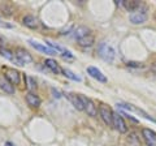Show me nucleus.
<instances>
[{
    "label": "nucleus",
    "mask_w": 156,
    "mask_h": 146,
    "mask_svg": "<svg viewBox=\"0 0 156 146\" xmlns=\"http://www.w3.org/2000/svg\"><path fill=\"white\" fill-rule=\"evenodd\" d=\"M98 55L107 63H113L115 60V50L107 42H101L98 46Z\"/></svg>",
    "instance_id": "nucleus-1"
},
{
    "label": "nucleus",
    "mask_w": 156,
    "mask_h": 146,
    "mask_svg": "<svg viewBox=\"0 0 156 146\" xmlns=\"http://www.w3.org/2000/svg\"><path fill=\"white\" fill-rule=\"evenodd\" d=\"M148 18V14L146 12V8H143V5L139 9H136L135 12L130 13V22L134 24V25H140V24H144Z\"/></svg>",
    "instance_id": "nucleus-2"
},
{
    "label": "nucleus",
    "mask_w": 156,
    "mask_h": 146,
    "mask_svg": "<svg viewBox=\"0 0 156 146\" xmlns=\"http://www.w3.org/2000/svg\"><path fill=\"white\" fill-rule=\"evenodd\" d=\"M81 99L83 102V111L85 112L89 116H96L98 112H99V108H98V106L94 103V102L82 94H81Z\"/></svg>",
    "instance_id": "nucleus-3"
},
{
    "label": "nucleus",
    "mask_w": 156,
    "mask_h": 146,
    "mask_svg": "<svg viewBox=\"0 0 156 146\" xmlns=\"http://www.w3.org/2000/svg\"><path fill=\"white\" fill-rule=\"evenodd\" d=\"M99 115H100L101 120H103L107 125L113 124V111H112L107 104L99 106Z\"/></svg>",
    "instance_id": "nucleus-4"
},
{
    "label": "nucleus",
    "mask_w": 156,
    "mask_h": 146,
    "mask_svg": "<svg viewBox=\"0 0 156 146\" xmlns=\"http://www.w3.org/2000/svg\"><path fill=\"white\" fill-rule=\"evenodd\" d=\"M112 126H115V129L120 133L128 132V126H126L125 120L119 112H113V124H112Z\"/></svg>",
    "instance_id": "nucleus-5"
},
{
    "label": "nucleus",
    "mask_w": 156,
    "mask_h": 146,
    "mask_svg": "<svg viewBox=\"0 0 156 146\" xmlns=\"http://www.w3.org/2000/svg\"><path fill=\"white\" fill-rule=\"evenodd\" d=\"M14 55H16V57L22 63L23 65L33 63V57H31V55L29 53V51L25 50V48H16V51H14Z\"/></svg>",
    "instance_id": "nucleus-6"
},
{
    "label": "nucleus",
    "mask_w": 156,
    "mask_h": 146,
    "mask_svg": "<svg viewBox=\"0 0 156 146\" xmlns=\"http://www.w3.org/2000/svg\"><path fill=\"white\" fill-rule=\"evenodd\" d=\"M65 97L69 99L70 103L74 106V108L78 111H83V102L81 99V94H74V93H65Z\"/></svg>",
    "instance_id": "nucleus-7"
},
{
    "label": "nucleus",
    "mask_w": 156,
    "mask_h": 146,
    "mask_svg": "<svg viewBox=\"0 0 156 146\" xmlns=\"http://www.w3.org/2000/svg\"><path fill=\"white\" fill-rule=\"evenodd\" d=\"M142 136H143V140H144V142L147 144V146H156V132H154L152 129L143 128Z\"/></svg>",
    "instance_id": "nucleus-8"
},
{
    "label": "nucleus",
    "mask_w": 156,
    "mask_h": 146,
    "mask_svg": "<svg viewBox=\"0 0 156 146\" xmlns=\"http://www.w3.org/2000/svg\"><path fill=\"white\" fill-rule=\"evenodd\" d=\"M87 73L92 77V78H95L96 81H99V82H103V84H105L107 82V77L103 75V72L99 71L98 68L95 67H87Z\"/></svg>",
    "instance_id": "nucleus-9"
},
{
    "label": "nucleus",
    "mask_w": 156,
    "mask_h": 146,
    "mask_svg": "<svg viewBox=\"0 0 156 146\" xmlns=\"http://www.w3.org/2000/svg\"><path fill=\"white\" fill-rule=\"evenodd\" d=\"M4 77L11 82L12 85H18L20 84V73L16 69H11V68H7L5 73H4Z\"/></svg>",
    "instance_id": "nucleus-10"
},
{
    "label": "nucleus",
    "mask_w": 156,
    "mask_h": 146,
    "mask_svg": "<svg viewBox=\"0 0 156 146\" xmlns=\"http://www.w3.org/2000/svg\"><path fill=\"white\" fill-rule=\"evenodd\" d=\"M29 43H30V46L31 47H34L37 51H39V52H43V53H47V55H56V51H53V50H51L48 46H46V45H43V43H38V42H35V41H29Z\"/></svg>",
    "instance_id": "nucleus-11"
},
{
    "label": "nucleus",
    "mask_w": 156,
    "mask_h": 146,
    "mask_svg": "<svg viewBox=\"0 0 156 146\" xmlns=\"http://www.w3.org/2000/svg\"><path fill=\"white\" fill-rule=\"evenodd\" d=\"M72 33H73V37H74L77 41H80V39H82V38H85L86 35H89V34H91L90 29L87 27V26H83V25H81V26L76 27Z\"/></svg>",
    "instance_id": "nucleus-12"
},
{
    "label": "nucleus",
    "mask_w": 156,
    "mask_h": 146,
    "mask_svg": "<svg viewBox=\"0 0 156 146\" xmlns=\"http://www.w3.org/2000/svg\"><path fill=\"white\" fill-rule=\"evenodd\" d=\"M26 103L31 107V108H38L39 106H41V98L38 97V94L35 93H27L26 97Z\"/></svg>",
    "instance_id": "nucleus-13"
},
{
    "label": "nucleus",
    "mask_w": 156,
    "mask_h": 146,
    "mask_svg": "<svg viewBox=\"0 0 156 146\" xmlns=\"http://www.w3.org/2000/svg\"><path fill=\"white\" fill-rule=\"evenodd\" d=\"M122 7L126 9V11H129V12H135L136 9H139L140 7H142V3L138 2V0H133V2H129V0H124L122 3Z\"/></svg>",
    "instance_id": "nucleus-14"
},
{
    "label": "nucleus",
    "mask_w": 156,
    "mask_h": 146,
    "mask_svg": "<svg viewBox=\"0 0 156 146\" xmlns=\"http://www.w3.org/2000/svg\"><path fill=\"white\" fill-rule=\"evenodd\" d=\"M22 24L29 29H37L39 25V21H38L37 17L31 16V14H27V16H25L22 18Z\"/></svg>",
    "instance_id": "nucleus-15"
},
{
    "label": "nucleus",
    "mask_w": 156,
    "mask_h": 146,
    "mask_svg": "<svg viewBox=\"0 0 156 146\" xmlns=\"http://www.w3.org/2000/svg\"><path fill=\"white\" fill-rule=\"evenodd\" d=\"M0 89H2L4 93L9 94V95H12V94L14 93V87H13V85L5 78V77H0Z\"/></svg>",
    "instance_id": "nucleus-16"
},
{
    "label": "nucleus",
    "mask_w": 156,
    "mask_h": 146,
    "mask_svg": "<svg viewBox=\"0 0 156 146\" xmlns=\"http://www.w3.org/2000/svg\"><path fill=\"white\" fill-rule=\"evenodd\" d=\"M0 55H2L3 57H5V59H8V60H11V61H13V63H16L17 65H23L22 63L16 57V55H14L12 51L7 50V48H3V47L0 48Z\"/></svg>",
    "instance_id": "nucleus-17"
},
{
    "label": "nucleus",
    "mask_w": 156,
    "mask_h": 146,
    "mask_svg": "<svg viewBox=\"0 0 156 146\" xmlns=\"http://www.w3.org/2000/svg\"><path fill=\"white\" fill-rule=\"evenodd\" d=\"M44 65H46L51 72L55 73V75H58V73H61V71H62V68L57 64L56 60H53V59H46V60H44Z\"/></svg>",
    "instance_id": "nucleus-18"
},
{
    "label": "nucleus",
    "mask_w": 156,
    "mask_h": 146,
    "mask_svg": "<svg viewBox=\"0 0 156 146\" xmlns=\"http://www.w3.org/2000/svg\"><path fill=\"white\" fill-rule=\"evenodd\" d=\"M78 42V45H80L81 47H90L94 45V42H95V38L92 34H89V35H86L85 38H82V39L80 41H77Z\"/></svg>",
    "instance_id": "nucleus-19"
},
{
    "label": "nucleus",
    "mask_w": 156,
    "mask_h": 146,
    "mask_svg": "<svg viewBox=\"0 0 156 146\" xmlns=\"http://www.w3.org/2000/svg\"><path fill=\"white\" fill-rule=\"evenodd\" d=\"M25 81H26V89H27V91H29V93H34V91L37 90V87H38L37 81L34 80L33 77H30V76H26Z\"/></svg>",
    "instance_id": "nucleus-20"
},
{
    "label": "nucleus",
    "mask_w": 156,
    "mask_h": 146,
    "mask_svg": "<svg viewBox=\"0 0 156 146\" xmlns=\"http://www.w3.org/2000/svg\"><path fill=\"white\" fill-rule=\"evenodd\" d=\"M61 73H62V75H64L65 77H68V78H70V80H73V81H78V82H80V81L82 80L80 76H77L76 73H73V72L69 71V69H65V68H62Z\"/></svg>",
    "instance_id": "nucleus-21"
},
{
    "label": "nucleus",
    "mask_w": 156,
    "mask_h": 146,
    "mask_svg": "<svg viewBox=\"0 0 156 146\" xmlns=\"http://www.w3.org/2000/svg\"><path fill=\"white\" fill-rule=\"evenodd\" d=\"M46 46H48L51 48V50H53V51H58V52H61L62 53V51H64V48H61L58 45H56V43H53V42H51V41H46Z\"/></svg>",
    "instance_id": "nucleus-22"
},
{
    "label": "nucleus",
    "mask_w": 156,
    "mask_h": 146,
    "mask_svg": "<svg viewBox=\"0 0 156 146\" xmlns=\"http://www.w3.org/2000/svg\"><path fill=\"white\" fill-rule=\"evenodd\" d=\"M60 55L64 57V59H74V56H73V53L70 52V51H66V50H64L62 51V53H60Z\"/></svg>",
    "instance_id": "nucleus-23"
},
{
    "label": "nucleus",
    "mask_w": 156,
    "mask_h": 146,
    "mask_svg": "<svg viewBox=\"0 0 156 146\" xmlns=\"http://www.w3.org/2000/svg\"><path fill=\"white\" fill-rule=\"evenodd\" d=\"M128 67H134V68H143L142 63H135V61H129Z\"/></svg>",
    "instance_id": "nucleus-24"
},
{
    "label": "nucleus",
    "mask_w": 156,
    "mask_h": 146,
    "mask_svg": "<svg viewBox=\"0 0 156 146\" xmlns=\"http://www.w3.org/2000/svg\"><path fill=\"white\" fill-rule=\"evenodd\" d=\"M52 93L55 94V97H56V98H60V97H61L60 91H56V89H52Z\"/></svg>",
    "instance_id": "nucleus-25"
},
{
    "label": "nucleus",
    "mask_w": 156,
    "mask_h": 146,
    "mask_svg": "<svg viewBox=\"0 0 156 146\" xmlns=\"http://www.w3.org/2000/svg\"><path fill=\"white\" fill-rule=\"evenodd\" d=\"M151 71H152L155 75H156V61H154L152 63V65H151Z\"/></svg>",
    "instance_id": "nucleus-26"
},
{
    "label": "nucleus",
    "mask_w": 156,
    "mask_h": 146,
    "mask_svg": "<svg viewBox=\"0 0 156 146\" xmlns=\"http://www.w3.org/2000/svg\"><path fill=\"white\" fill-rule=\"evenodd\" d=\"M4 146H16V145H14L13 142H11V141H8V142H5V145H4Z\"/></svg>",
    "instance_id": "nucleus-27"
}]
</instances>
